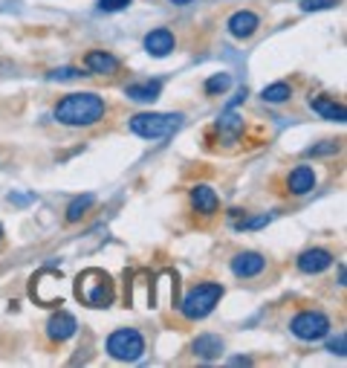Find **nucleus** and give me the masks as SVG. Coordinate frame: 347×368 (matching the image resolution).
I'll use <instances>...</instances> for the list:
<instances>
[{
	"instance_id": "1",
	"label": "nucleus",
	"mask_w": 347,
	"mask_h": 368,
	"mask_svg": "<svg viewBox=\"0 0 347 368\" xmlns=\"http://www.w3.org/2000/svg\"><path fill=\"white\" fill-rule=\"evenodd\" d=\"M105 99L96 93H70L55 105V119L70 128H87L105 116Z\"/></svg>"
},
{
	"instance_id": "2",
	"label": "nucleus",
	"mask_w": 347,
	"mask_h": 368,
	"mask_svg": "<svg viewBox=\"0 0 347 368\" xmlns=\"http://www.w3.org/2000/svg\"><path fill=\"white\" fill-rule=\"evenodd\" d=\"M75 296L81 305H87V308H110L116 299L113 279L105 270H96V267L84 270V273L75 279Z\"/></svg>"
},
{
	"instance_id": "3",
	"label": "nucleus",
	"mask_w": 347,
	"mask_h": 368,
	"mask_svg": "<svg viewBox=\"0 0 347 368\" xmlns=\"http://www.w3.org/2000/svg\"><path fill=\"white\" fill-rule=\"evenodd\" d=\"M223 299V287L214 284V281H203L188 290V296L183 299V305H179V310H183L186 319H191V322H197V319H206L214 308H217V301Z\"/></svg>"
},
{
	"instance_id": "4",
	"label": "nucleus",
	"mask_w": 347,
	"mask_h": 368,
	"mask_svg": "<svg viewBox=\"0 0 347 368\" xmlns=\"http://www.w3.org/2000/svg\"><path fill=\"white\" fill-rule=\"evenodd\" d=\"M107 354L119 362H136L145 354V337L136 328H116L107 337Z\"/></svg>"
},
{
	"instance_id": "5",
	"label": "nucleus",
	"mask_w": 347,
	"mask_h": 368,
	"mask_svg": "<svg viewBox=\"0 0 347 368\" xmlns=\"http://www.w3.org/2000/svg\"><path fill=\"white\" fill-rule=\"evenodd\" d=\"M183 125V114H136L130 119V131L145 139H159L174 134Z\"/></svg>"
},
{
	"instance_id": "6",
	"label": "nucleus",
	"mask_w": 347,
	"mask_h": 368,
	"mask_svg": "<svg viewBox=\"0 0 347 368\" xmlns=\"http://www.w3.org/2000/svg\"><path fill=\"white\" fill-rule=\"evenodd\" d=\"M290 331L304 342H319L330 333V319L319 310H304L290 322Z\"/></svg>"
},
{
	"instance_id": "7",
	"label": "nucleus",
	"mask_w": 347,
	"mask_h": 368,
	"mask_svg": "<svg viewBox=\"0 0 347 368\" xmlns=\"http://www.w3.org/2000/svg\"><path fill=\"white\" fill-rule=\"evenodd\" d=\"M58 281H61V273H55V270H41L29 284V296L44 308H55V305H61Z\"/></svg>"
},
{
	"instance_id": "8",
	"label": "nucleus",
	"mask_w": 347,
	"mask_h": 368,
	"mask_svg": "<svg viewBox=\"0 0 347 368\" xmlns=\"http://www.w3.org/2000/svg\"><path fill=\"white\" fill-rule=\"evenodd\" d=\"M263 267H267V259H263L260 252H238L235 259H231V273L238 279H252V276L263 273Z\"/></svg>"
},
{
	"instance_id": "9",
	"label": "nucleus",
	"mask_w": 347,
	"mask_h": 368,
	"mask_svg": "<svg viewBox=\"0 0 347 368\" xmlns=\"http://www.w3.org/2000/svg\"><path fill=\"white\" fill-rule=\"evenodd\" d=\"M330 264H333V252H330V249H321V247L304 249V252L299 255V270H301V273H307V276L324 273Z\"/></svg>"
},
{
	"instance_id": "10",
	"label": "nucleus",
	"mask_w": 347,
	"mask_h": 368,
	"mask_svg": "<svg viewBox=\"0 0 347 368\" xmlns=\"http://www.w3.org/2000/svg\"><path fill=\"white\" fill-rule=\"evenodd\" d=\"M75 331H78V322H75V316H73V313H67V310H58V313L46 322V337L53 340V342H64V340H70Z\"/></svg>"
},
{
	"instance_id": "11",
	"label": "nucleus",
	"mask_w": 347,
	"mask_h": 368,
	"mask_svg": "<svg viewBox=\"0 0 347 368\" xmlns=\"http://www.w3.org/2000/svg\"><path fill=\"white\" fill-rule=\"evenodd\" d=\"M145 50L151 53L154 58L171 55V53H174V32H171V29H165V26L151 29V32L145 35Z\"/></svg>"
},
{
	"instance_id": "12",
	"label": "nucleus",
	"mask_w": 347,
	"mask_h": 368,
	"mask_svg": "<svg viewBox=\"0 0 347 368\" xmlns=\"http://www.w3.org/2000/svg\"><path fill=\"white\" fill-rule=\"evenodd\" d=\"M258 26H260V18H258L255 12H246V9H243V12H235V15L229 18V32H231L235 38H240V41L252 38L255 32H258Z\"/></svg>"
},
{
	"instance_id": "13",
	"label": "nucleus",
	"mask_w": 347,
	"mask_h": 368,
	"mask_svg": "<svg viewBox=\"0 0 347 368\" xmlns=\"http://www.w3.org/2000/svg\"><path fill=\"white\" fill-rule=\"evenodd\" d=\"M84 67L96 76H113V73H119V58L105 50H90L84 55Z\"/></svg>"
},
{
	"instance_id": "14",
	"label": "nucleus",
	"mask_w": 347,
	"mask_h": 368,
	"mask_svg": "<svg viewBox=\"0 0 347 368\" xmlns=\"http://www.w3.org/2000/svg\"><path fill=\"white\" fill-rule=\"evenodd\" d=\"M191 206H194V212H200V215L208 218V215H214L220 209V200H217V195H214L211 186L200 183V186L191 189Z\"/></svg>"
},
{
	"instance_id": "15",
	"label": "nucleus",
	"mask_w": 347,
	"mask_h": 368,
	"mask_svg": "<svg viewBox=\"0 0 347 368\" xmlns=\"http://www.w3.org/2000/svg\"><path fill=\"white\" fill-rule=\"evenodd\" d=\"M287 186H290L292 195H307V191L316 189V171H312L310 166H295L290 171Z\"/></svg>"
},
{
	"instance_id": "16",
	"label": "nucleus",
	"mask_w": 347,
	"mask_h": 368,
	"mask_svg": "<svg viewBox=\"0 0 347 368\" xmlns=\"http://www.w3.org/2000/svg\"><path fill=\"white\" fill-rule=\"evenodd\" d=\"M191 348H194V354L200 357V360H217L223 354V340L214 337V333H203V337L194 340Z\"/></svg>"
},
{
	"instance_id": "17",
	"label": "nucleus",
	"mask_w": 347,
	"mask_h": 368,
	"mask_svg": "<svg viewBox=\"0 0 347 368\" xmlns=\"http://www.w3.org/2000/svg\"><path fill=\"white\" fill-rule=\"evenodd\" d=\"M310 107L316 110L319 116L330 119V122H344V119H347V110H344V105L330 102L327 96H316V99H310Z\"/></svg>"
},
{
	"instance_id": "18",
	"label": "nucleus",
	"mask_w": 347,
	"mask_h": 368,
	"mask_svg": "<svg viewBox=\"0 0 347 368\" xmlns=\"http://www.w3.org/2000/svg\"><path fill=\"white\" fill-rule=\"evenodd\" d=\"M159 93H162L159 82H142V85H127L125 87V96L134 99V102H154V99H159Z\"/></svg>"
},
{
	"instance_id": "19",
	"label": "nucleus",
	"mask_w": 347,
	"mask_h": 368,
	"mask_svg": "<svg viewBox=\"0 0 347 368\" xmlns=\"http://www.w3.org/2000/svg\"><path fill=\"white\" fill-rule=\"evenodd\" d=\"M217 131H220L229 142H235V139L240 137V131H243V119H240L238 114H226V116L217 119Z\"/></svg>"
},
{
	"instance_id": "20",
	"label": "nucleus",
	"mask_w": 347,
	"mask_h": 368,
	"mask_svg": "<svg viewBox=\"0 0 347 368\" xmlns=\"http://www.w3.org/2000/svg\"><path fill=\"white\" fill-rule=\"evenodd\" d=\"M292 96V87L284 85V82H275L269 87H263V102H269V105H281V102H287Z\"/></svg>"
},
{
	"instance_id": "21",
	"label": "nucleus",
	"mask_w": 347,
	"mask_h": 368,
	"mask_svg": "<svg viewBox=\"0 0 347 368\" xmlns=\"http://www.w3.org/2000/svg\"><path fill=\"white\" fill-rule=\"evenodd\" d=\"M93 203H96V198H93V195H81V198H75V200L67 206V220H70V223L81 220V218L87 215V209H90Z\"/></svg>"
},
{
	"instance_id": "22",
	"label": "nucleus",
	"mask_w": 347,
	"mask_h": 368,
	"mask_svg": "<svg viewBox=\"0 0 347 368\" xmlns=\"http://www.w3.org/2000/svg\"><path fill=\"white\" fill-rule=\"evenodd\" d=\"M231 87V76L229 73H217V76H211L208 82H206V93L208 96H220V93H226Z\"/></svg>"
},
{
	"instance_id": "23",
	"label": "nucleus",
	"mask_w": 347,
	"mask_h": 368,
	"mask_svg": "<svg viewBox=\"0 0 347 368\" xmlns=\"http://www.w3.org/2000/svg\"><path fill=\"white\" fill-rule=\"evenodd\" d=\"M81 73L75 70V67H61V70H53L49 73V78H53V82H73V78H78Z\"/></svg>"
},
{
	"instance_id": "24",
	"label": "nucleus",
	"mask_w": 347,
	"mask_h": 368,
	"mask_svg": "<svg viewBox=\"0 0 347 368\" xmlns=\"http://www.w3.org/2000/svg\"><path fill=\"white\" fill-rule=\"evenodd\" d=\"M330 6H336V0H301L304 12H319V9H330Z\"/></svg>"
},
{
	"instance_id": "25",
	"label": "nucleus",
	"mask_w": 347,
	"mask_h": 368,
	"mask_svg": "<svg viewBox=\"0 0 347 368\" xmlns=\"http://www.w3.org/2000/svg\"><path fill=\"white\" fill-rule=\"evenodd\" d=\"M125 6H130V0H98V9L102 12H119Z\"/></svg>"
},
{
	"instance_id": "26",
	"label": "nucleus",
	"mask_w": 347,
	"mask_h": 368,
	"mask_svg": "<svg viewBox=\"0 0 347 368\" xmlns=\"http://www.w3.org/2000/svg\"><path fill=\"white\" fill-rule=\"evenodd\" d=\"M339 151V142H327V146H316V148H310L307 157H324V154H336Z\"/></svg>"
},
{
	"instance_id": "27",
	"label": "nucleus",
	"mask_w": 347,
	"mask_h": 368,
	"mask_svg": "<svg viewBox=\"0 0 347 368\" xmlns=\"http://www.w3.org/2000/svg\"><path fill=\"white\" fill-rule=\"evenodd\" d=\"M344 348H347V337H344V333H339V340H333V342H330L327 345V351H333V354H344Z\"/></svg>"
},
{
	"instance_id": "28",
	"label": "nucleus",
	"mask_w": 347,
	"mask_h": 368,
	"mask_svg": "<svg viewBox=\"0 0 347 368\" xmlns=\"http://www.w3.org/2000/svg\"><path fill=\"white\" fill-rule=\"evenodd\" d=\"M252 360L249 357H235V360H231V365H249Z\"/></svg>"
},
{
	"instance_id": "29",
	"label": "nucleus",
	"mask_w": 347,
	"mask_h": 368,
	"mask_svg": "<svg viewBox=\"0 0 347 368\" xmlns=\"http://www.w3.org/2000/svg\"><path fill=\"white\" fill-rule=\"evenodd\" d=\"M171 3H177V6H186V3H191V0H171Z\"/></svg>"
},
{
	"instance_id": "30",
	"label": "nucleus",
	"mask_w": 347,
	"mask_h": 368,
	"mask_svg": "<svg viewBox=\"0 0 347 368\" xmlns=\"http://www.w3.org/2000/svg\"><path fill=\"white\" fill-rule=\"evenodd\" d=\"M0 238H3V227H0Z\"/></svg>"
}]
</instances>
